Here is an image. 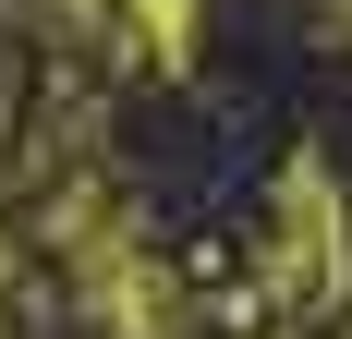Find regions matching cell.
I'll list each match as a JSON object with an SVG mask.
<instances>
[{"mask_svg": "<svg viewBox=\"0 0 352 339\" xmlns=\"http://www.w3.org/2000/svg\"><path fill=\"white\" fill-rule=\"evenodd\" d=\"M134 25H146V49H158V61H195V0H134Z\"/></svg>", "mask_w": 352, "mask_h": 339, "instance_id": "1", "label": "cell"}]
</instances>
